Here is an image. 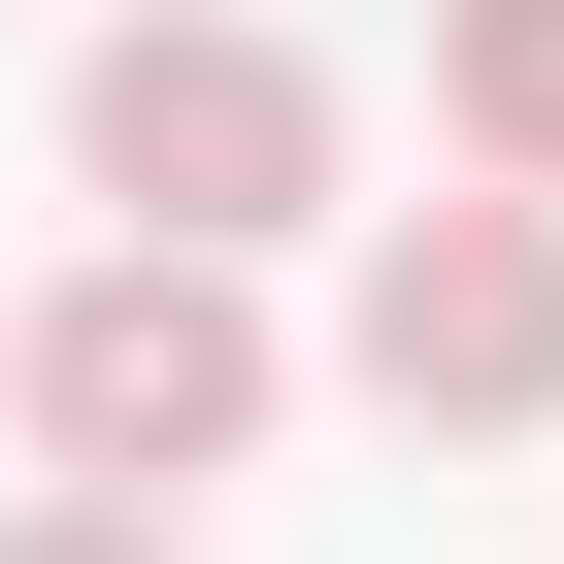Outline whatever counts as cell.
<instances>
[{"instance_id":"5b68a950","label":"cell","mask_w":564,"mask_h":564,"mask_svg":"<svg viewBox=\"0 0 564 564\" xmlns=\"http://www.w3.org/2000/svg\"><path fill=\"white\" fill-rule=\"evenodd\" d=\"M0 564H199L166 498H0Z\"/></svg>"},{"instance_id":"7a4b0ae2","label":"cell","mask_w":564,"mask_h":564,"mask_svg":"<svg viewBox=\"0 0 564 564\" xmlns=\"http://www.w3.org/2000/svg\"><path fill=\"white\" fill-rule=\"evenodd\" d=\"M67 166H100L133 232H199V265H265V232L333 199V67L265 34V0H133V34L67 67Z\"/></svg>"},{"instance_id":"3957f363","label":"cell","mask_w":564,"mask_h":564,"mask_svg":"<svg viewBox=\"0 0 564 564\" xmlns=\"http://www.w3.org/2000/svg\"><path fill=\"white\" fill-rule=\"evenodd\" d=\"M366 399H399V432H531V399H564V199H531V166H465V199L366 232Z\"/></svg>"},{"instance_id":"277c9868","label":"cell","mask_w":564,"mask_h":564,"mask_svg":"<svg viewBox=\"0 0 564 564\" xmlns=\"http://www.w3.org/2000/svg\"><path fill=\"white\" fill-rule=\"evenodd\" d=\"M432 133L564 199V0H432Z\"/></svg>"},{"instance_id":"6da1fadb","label":"cell","mask_w":564,"mask_h":564,"mask_svg":"<svg viewBox=\"0 0 564 564\" xmlns=\"http://www.w3.org/2000/svg\"><path fill=\"white\" fill-rule=\"evenodd\" d=\"M265 399H300V366H265L232 265L199 232H100L67 300H34V399H0V432H34L67 498H199V465H265Z\"/></svg>"},{"instance_id":"8992f818","label":"cell","mask_w":564,"mask_h":564,"mask_svg":"<svg viewBox=\"0 0 564 564\" xmlns=\"http://www.w3.org/2000/svg\"><path fill=\"white\" fill-rule=\"evenodd\" d=\"M0 399H34V300H0Z\"/></svg>"}]
</instances>
